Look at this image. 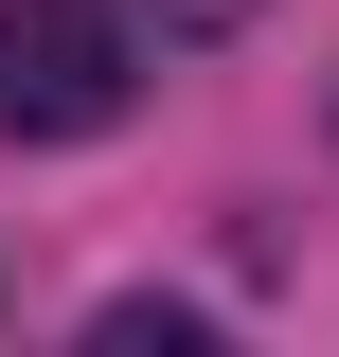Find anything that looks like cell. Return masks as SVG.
<instances>
[{
  "label": "cell",
  "mask_w": 339,
  "mask_h": 357,
  "mask_svg": "<svg viewBox=\"0 0 339 357\" xmlns=\"http://www.w3.org/2000/svg\"><path fill=\"white\" fill-rule=\"evenodd\" d=\"M126 89V0H0V143H107Z\"/></svg>",
  "instance_id": "obj_1"
},
{
  "label": "cell",
  "mask_w": 339,
  "mask_h": 357,
  "mask_svg": "<svg viewBox=\"0 0 339 357\" xmlns=\"http://www.w3.org/2000/svg\"><path fill=\"white\" fill-rule=\"evenodd\" d=\"M161 18H179V36H214V18H250V0H161Z\"/></svg>",
  "instance_id": "obj_2"
}]
</instances>
